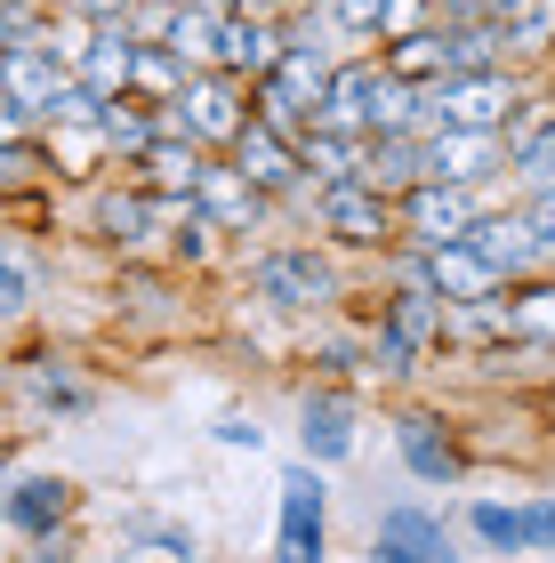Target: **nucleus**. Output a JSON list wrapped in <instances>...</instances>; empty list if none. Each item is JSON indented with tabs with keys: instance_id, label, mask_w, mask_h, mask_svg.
Wrapping results in <instances>:
<instances>
[{
	"instance_id": "f257e3e1",
	"label": "nucleus",
	"mask_w": 555,
	"mask_h": 563,
	"mask_svg": "<svg viewBox=\"0 0 555 563\" xmlns=\"http://www.w3.org/2000/svg\"><path fill=\"white\" fill-rule=\"evenodd\" d=\"M331 73L338 57L322 41H290L282 48V65L258 81V113L274 121V130H290V137H307L314 121H322V97H331Z\"/></svg>"
},
{
	"instance_id": "f03ea898",
	"label": "nucleus",
	"mask_w": 555,
	"mask_h": 563,
	"mask_svg": "<svg viewBox=\"0 0 555 563\" xmlns=\"http://www.w3.org/2000/svg\"><path fill=\"white\" fill-rule=\"evenodd\" d=\"M314 218L322 234L346 242V250H402V210L387 186H370V177H331V186H314Z\"/></svg>"
},
{
	"instance_id": "7ed1b4c3",
	"label": "nucleus",
	"mask_w": 555,
	"mask_h": 563,
	"mask_svg": "<svg viewBox=\"0 0 555 563\" xmlns=\"http://www.w3.org/2000/svg\"><path fill=\"white\" fill-rule=\"evenodd\" d=\"M249 121H258V89L234 81V73H218V65L193 73L186 97L169 106V130H178V137H201V145H234ZM169 130H162V137H169Z\"/></svg>"
},
{
	"instance_id": "20e7f679",
	"label": "nucleus",
	"mask_w": 555,
	"mask_h": 563,
	"mask_svg": "<svg viewBox=\"0 0 555 563\" xmlns=\"http://www.w3.org/2000/svg\"><path fill=\"white\" fill-rule=\"evenodd\" d=\"M402 210V250H443V242H467L475 218H484V186H451V177H419V186L395 194Z\"/></svg>"
},
{
	"instance_id": "39448f33",
	"label": "nucleus",
	"mask_w": 555,
	"mask_h": 563,
	"mask_svg": "<svg viewBox=\"0 0 555 563\" xmlns=\"http://www.w3.org/2000/svg\"><path fill=\"white\" fill-rule=\"evenodd\" d=\"M523 106H532V81H523L515 65L451 73V81H435V113H443V130H508Z\"/></svg>"
},
{
	"instance_id": "423d86ee",
	"label": "nucleus",
	"mask_w": 555,
	"mask_h": 563,
	"mask_svg": "<svg viewBox=\"0 0 555 563\" xmlns=\"http://www.w3.org/2000/svg\"><path fill=\"white\" fill-rule=\"evenodd\" d=\"M451 314H459V306H443L419 274H402V290L378 306V371H419V354L443 339Z\"/></svg>"
},
{
	"instance_id": "0eeeda50",
	"label": "nucleus",
	"mask_w": 555,
	"mask_h": 563,
	"mask_svg": "<svg viewBox=\"0 0 555 563\" xmlns=\"http://www.w3.org/2000/svg\"><path fill=\"white\" fill-rule=\"evenodd\" d=\"M249 290L266 306H282V314H322V306L338 298V266L322 258L314 242H290V250H266V258L249 266Z\"/></svg>"
},
{
	"instance_id": "6e6552de",
	"label": "nucleus",
	"mask_w": 555,
	"mask_h": 563,
	"mask_svg": "<svg viewBox=\"0 0 555 563\" xmlns=\"http://www.w3.org/2000/svg\"><path fill=\"white\" fill-rule=\"evenodd\" d=\"M402 274H419L426 290H435L443 306H459V314H484V306L499 298V282H508V274H499V266H491V258H484V250H475V242L411 250V258H402Z\"/></svg>"
},
{
	"instance_id": "1a4fd4ad",
	"label": "nucleus",
	"mask_w": 555,
	"mask_h": 563,
	"mask_svg": "<svg viewBox=\"0 0 555 563\" xmlns=\"http://www.w3.org/2000/svg\"><path fill=\"white\" fill-rule=\"evenodd\" d=\"M225 162H234L249 186H266V194H307V177H314V169H307V153H298V137H290V130H274L266 113L249 121L234 145H225Z\"/></svg>"
},
{
	"instance_id": "9d476101",
	"label": "nucleus",
	"mask_w": 555,
	"mask_h": 563,
	"mask_svg": "<svg viewBox=\"0 0 555 563\" xmlns=\"http://www.w3.org/2000/svg\"><path fill=\"white\" fill-rule=\"evenodd\" d=\"M499 169H515L508 130H435V137H426V177H451V186H491Z\"/></svg>"
},
{
	"instance_id": "9b49d317",
	"label": "nucleus",
	"mask_w": 555,
	"mask_h": 563,
	"mask_svg": "<svg viewBox=\"0 0 555 563\" xmlns=\"http://www.w3.org/2000/svg\"><path fill=\"white\" fill-rule=\"evenodd\" d=\"M370 563H467L451 548V523L426 516V507H387L370 531Z\"/></svg>"
},
{
	"instance_id": "f8f14e48",
	"label": "nucleus",
	"mask_w": 555,
	"mask_h": 563,
	"mask_svg": "<svg viewBox=\"0 0 555 563\" xmlns=\"http://www.w3.org/2000/svg\"><path fill=\"white\" fill-rule=\"evenodd\" d=\"M282 48H290V24L282 16H225V33H218V73H234V81L258 89L274 65H282Z\"/></svg>"
},
{
	"instance_id": "ddd939ff",
	"label": "nucleus",
	"mask_w": 555,
	"mask_h": 563,
	"mask_svg": "<svg viewBox=\"0 0 555 563\" xmlns=\"http://www.w3.org/2000/svg\"><path fill=\"white\" fill-rule=\"evenodd\" d=\"M467 242L484 250V258L508 274V282H523L532 266H547V250H540V234H532V218H523V201H515V210H484Z\"/></svg>"
},
{
	"instance_id": "4468645a",
	"label": "nucleus",
	"mask_w": 555,
	"mask_h": 563,
	"mask_svg": "<svg viewBox=\"0 0 555 563\" xmlns=\"http://www.w3.org/2000/svg\"><path fill=\"white\" fill-rule=\"evenodd\" d=\"M193 201L225 225V234H258V218H266V201H274V194H266V186H249L234 162H210V169H201V186H193Z\"/></svg>"
},
{
	"instance_id": "2eb2a0df",
	"label": "nucleus",
	"mask_w": 555,
	"mask_h": 563,
	"mask_svg": "<svg viewBox=\"0 0 555 563\" xmlns=\"http://www.w3.org/2000/svg\"><path fill=\"white\" fill-rule=\"evenodd\" d=\"M137 57H145V41L130 33V24H97L73 73H81L97 97H130V89H137Z\"/></svg>"
},
{
	"instance_id": "dca6fc26",
	"label": "nucleus",
	"mask_w": 555,
	"mask_h": 563,
	"mask_svg": "<svg viewBox=\"0 0 555 563\" xmlns=\"http://www.w3.org/2000/svg\"><path fill=\"white\" fill-rule=\"evenodd\" d=\"M508 145H515V186L555 194V113H547V97H532V106L508 121Z\"/></svg>"
},
{
	"instance_id": "f3484780",
	"label": "nucleus",
	"mask_w": 555,
	"mask_h": 563,
	"mask_svg": "<svg viewBox=\"0 0 555 563\" xmlns=\"http://www.w3.org/2000/svg\"><path fill=\"white\" fill-rule=\"evenodd\" d=\"M298 443H307L314 467L355 459V402H346V395H307V411H298Z\"/></svg>"
},
{
	"instance_id": "a211bd4d",
	"label": "nucleus",
	"mask_w": 555,
	"mask_h": 563,
	"mask_svg": "<svg viewBox=\"0 0 555 563\" xmlns=\"http://www.w3.org/2000/svg\"><path fill=\"white\" fill-rule=\"evenodd\" d=\"M395 443H402V467H411L419 483H459V443L443 434V419L402 411L395 419Z\"/></svg>"
},
{
	"instance_id": "6ab92c4d",
	"label": "nucleus",
	"mask_w": 555,
	"mask_h": 563,
	"mask_svg": "<svg viewBox=\"0 0 555 563\" xmlns=\"http://www.w3.org/2000/svg\"><path fill=\"white\" fill-rule=\"evenodd\" d=\"M378 57H387V73L411 81V89L451 81V33L443 24H419V33H402V41H378Z\"/></svg>"
},
{
	"instance_id": "aec40b11",
	"label": "nucleus",
	"mask_w": 555,
	"mask_h": 563,
	"mask_svg": "<svg viewBox=\"0 0 555 563\" xmlns=\"http://www.w3.org/2000/svg\"><path fill=\"white\" fill-rule=\"evenodd\" d=\"M73 516V483L65 475H16L9 483V523L33 540H57V523Z\"/></svg>"
},
{
	"instance_id": "412c9836",
	"label": "nucleus",
	"mask_w": 555,
	"mask_h": 563,
	"mask_svg": "<svg viewBox=\"0 0 555 563\" xmlns=\"http://www.w3.org/2000/svg\"><path fill=\"white\" fill-rule=\"evenodd\" d=\"M130 169H137L154 194H193V186H201V169H210V145L169 130V137H162L154 153H145V162H130Z\"/></svg>"
},
{
	"instance_id": "4be33fe9",
	"label": "nucleus",
	"mask_w": 555,
	"mask_h": 563,
	"mask_svg": "<svg viewBox=\"0 0 555 563\" xmlns=\"http://www.w3.org/2000/svg\"><path fill=\"white\" fill-rule=\"evenodd\" d=\"M363 177H370V186H387V194L419 186V177H426V137H419V130L370 137V162H363Z\"/></svg>"
},
{
	"instance_id": "5701e85b",
	"label": "nucleus",
	"mask_w": 555,
	"mask_h": 563,
	"mask_svg": "<svg viewBox=\"0 0 555 563\" xmlns=\"http://www.w3.org/2000/svg\"><path fill=\"white\" fill-rule=\"evenodd\" d=\"M218 33H225V9H218V0H201V9H178V16H169L162 48H178L193 73H210V65H218Z\"/></svg>"
},
{
	"instance_id": "b1692460",
	"label": "nucleus",
	"mask_w": 555,
	"mask_h": 563,
	"mask_svg": "<svg viewBox=\"0 0 555 563\" xmlns=\"http://www.w3.org/2000/svg\"><path fill=\"white\" fill-rule=\"evenodd\" d=\"M298 153H307L314 186H331V177H363L370 137H346V130H307V137H298Z\"/></svg>"
},
{
	"instance_id": "393cba45",
	"label": "nucleus",
	"mask_w": 555,
	"mask_h": 563,
	"mask_svg": "<svg viewBox=\"0 0 555 563\" xmlns=\"http://www.w3.org/2000/svg\"><path fill=\"white\" fill-rule=\"evenodd\" d=\"M467 531H475L491 555H532V516H523V507L484 499V507H467Z\"/></svg>"
},
{
	"instance_id": "a878e982",
	"label": "nucleus",
	"mask_w": 555,
	"mask_h": 563,
	"mask_svg": "<svg viewBox=\"0 0 555 563\" xmlns=\"http://www.w3.org/2000/svg\"><path fill=\"white\" fill-rule=\"evenodd\" d=\"M499 322H508L515 339H547V346H555V282H515Z\"/></svg>"
},
{
	"instance_id": "bb28decb",
	"label": "nucleus",
	"mask_w": 555,
	"mask_h": 563,
	"mask_svg": "<svg viewBox=\"0 0 555 563\" xmlns=\"http://www.w3.org/2000/svg\"><path fill=\"white\" fill-rule=\"evenodd\" d=\"M499 24H508L515 57H547V48H555V0H508Z\"/></svg>"
},
{
	"instance_id": "cd10ccee",
	"label": "nucleus",
	"mask_w": 555,
	"mask_h": 563,
	"mask_svg": "<svg viewBox=\"0 0 555 563\" xmlns=\"http://www.w3.org/2000/svg\"><path fill=\"white\" fill-rule=\"evenodd\" d=\"M97 153H113L106 130H48V162H57V177H97Z\"/></svg>"
},
{
	"instance_id": "c85d7f7f",
	"label": "nucleus",
	"mask_w": 555,
	"mask_h": 563,
	"mask_svg": "<svg viewBox=\"0 0 555 563\" xmlns=\"http://www.w3.org/2000/svg\"><path fill=\"white\" fill-rule=\"evenodd\" d=\"M282 523L290 531H322V475L314 467H290L282 475Z\"/></svg>"
},
{
	"instance_id": "c756f323",
	"label": "nucleus",
	"mask_w": 555,
	"mask_h": 563,
	"mask_svg": "<svg viewBox=\"0 0 555 563\" xmlns=\"http://www.w3.org/2000/svg\"><path fill=\"white\" fill-rule=\"evenodd\" d=\"M121 531H130V548H162L169 563H193V531H186V523H162V516H130Z\"/></svg>"
},
{
	"instance_id": "7c9ffc66",
	"label": "nucleus",
	"mask_w": 555,
	"mask_h": 563,
	"mask_svg": "<svg viewBox=\"0 0 555 563\" xmlns=\"http://www.w3.org/2000/svg\"><path fill=\"white\" fill-rule=\"evenodd\" d=\"M331 33H346V41H378V24H387V0H331Z\"/></svg>"
},
{
	"instance_id": "2f4dec72",
	"label": "nucleus",
	"mask_w": 555,
	"mask_h": 563,
	"mask_svg": "<svg viewBox=\"0 0 555 563\" xmlns=\"http://www.w3.org/2000/svg\"><path fill=\"white\" fill-rule=\"evenodd\" d=\"M322 555H331V531H274V563H322Z\"/></svg>"
},
{
	"instance_id": "473e14b6",
	"label": "nucleus",
	"mask_w": 555,
	"mask_h": 563,
	"mask_svg": "<svg viewBox=\"0 0 555 563\" xmlns=\"http://www.w3.org/2000/svg\"><path fill=\"white\" fill-rule=\"evenodd\" d=\"M130 9L137 0H57V16H73V24H130Z\"/></svg>"
},
{
	"instance_id": "72a5a7b5",
	"label": "nucleus",
	"mask_w": 555,
	"mask_h": 563,
	"mask_svg": "<svg viewBox=\"0 0 555 563\" xmlns=\"http://www.w3.org/2000/svg\"><path fill=\"white\" fill-rule=\"evenodd\" d=\"M33 387H41L48 411H89V387H73V378H57V371H41Z\"/></svg>"
},
{
	"instance_id": "f704fd0d",
	"label": "nucleus",
	"mask_w": 555,
	"mask_h": 563,
	"mask_svg": "<svg viewBox=\"0 0 555 563\" xmlns=\"http://www.w3.org/2000/svg\"><path fill=\"white\" fill-rule=\"evenodd\" d=\"M9 314H24V306H33V258H24V250H9Z\"/></svg>"
},
{
	"instance_id": "c9c22d12",
	"label": "nucleus",
	"mask_w": 555,
	"mask_h": 563,
	"mask_svg": "<svg viewBox=\"0 0 555 563\" xmlns=\"http://www.w3.org/2000/svg\"><path fill=\"white\" fill-rule=\"evenodd\" d=\"M523 218H532V234H540V250L555 258V194H523Z\"/></svg>"
},
{
	"instance_id": "e433bc0d",
	"label": "nucleus",
	"mask_w": 555,
	"mask_h": 563,
	"mask_svg": "<svg viewBox=\"0 0 555 563\" xmlns=\"http://www.w3.org/2000/svg\"><path fill=\"white\" fill-rule=\"evenodd\" d=\"M523 516H532V548H555V492H547V499H532Z\"/></svg>"
},
{
	"instance_id": "4c0bfd02",
	"label": "nucleus",
	"mask_w": 555,
	"mask_h": 563,
	"mask_svg": "<svg viewBox=\"0 0 555 563\" xmlns=\"http://www.w3.org/2000/svg\"><path fill=\"white\" fill-rule=\"evenodd\" d=\"M218 443H234V451L249 443V451H258V427H249V419H218Z\"/></svg>"
},
{
	"instance_id": "58836bf2",
	"label": "nucleus",
	"mask_w": 555,
	"mask_h": 563,
	"mask_svg": "<svg viewBox=\"0 0 555 563\" xmlns=\"http://www.w3.org/2000/svg\"><path fill=\"white\" fill-rule=\"evenodd\" d=\"M508 0H443V16H499Z\"/></svg>"
},
{
	"instance_id": "ea45409f",
	"label": "nucleus",
	"mask_w": 555,
	"mask_h": 563,
	"mask_svg": "<svg viewBox=\"0 0 555 563\" xmlns=\"http://www.w3.org/2000/svg\"><path fill=\"white\" fill-rule=\"evenodd\" d=\"M178 9H201V0H178Z\"/></svg>"
}]
</instances>
